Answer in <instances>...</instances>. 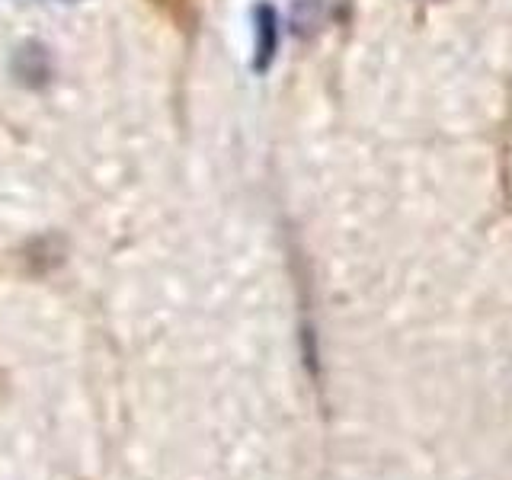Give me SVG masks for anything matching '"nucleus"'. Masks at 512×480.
<instances>
[{
    "instance_id": "1",
    "label": "nucleus",
    "mask_w": 512,
    "mask_h": 480,
    "mask_svg": "<svg viewBox=\"0 0 512 480\" xmlns=\"http://www.w3.org/2000/svg\"><path fill=\"white\" fill-rule=\"evenodd\" d=\"M151 4L160 7L167 16H173L176 23H192V20H196L202 0H151Z\"/></svg>"
}]
</instances>
